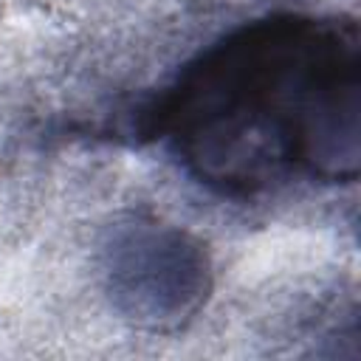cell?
I'll list each match as a JSON object with an SVG mask.
<instances>
[{
    "label": "cell",
    "instance_id": "2",
    "mask_svg": "<svg viewBox=\"0 0 361 361\" xmlns=\"http://www.w3.org/2000/svg\"><path fill=\"white\" fill-rule=\"evenodd\" d=\"M104 276L116 310L149 330L183 324L212 293V259L203 243L149 214L113 228Z\"/></svg>",
    "mask_w": 361,
    "mask_h": 361
},
{
    "label": "cell",
    "instance_id": "1",
    "mask_svg": "<svg viewBox=\"0 0 361 361\" xmlns=\"http://www.w3.org/2000/svg\"><path fill=\"white\" fill-rule=\"evenodd\" d=\"M197 186L248 200L361 166V28L350 14L274 11L200 48L127 124Z\"/></svg>",
    "mask_w": 361,
    "mask_h": 361
}]
</instances>
